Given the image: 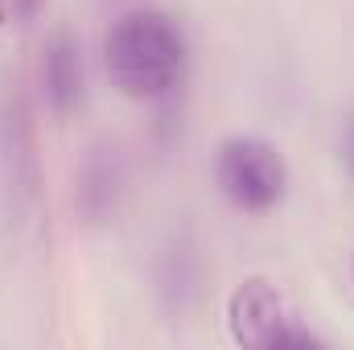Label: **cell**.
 Returning <instances> with one entry per match:
<instances>
[{"mask_svg":"<svg viewBox=\"0 0 354 350\" xmlns=\"http://www.w3.org/2000/svg\"><path fill=\"white\" fill-rule=\"evenodd\" d=\"M338 157H342V169H346V177L354 181V116L346 120V128H342V140H338Z\"/></svg>","mask_w":354,"mask_h":350,"instance_id":"5","label":"cell"},{"mask_svg":"<svg viewBox=\"0 0 354 350\" xmlns=\"http://www.w3.org/2000/svg\"><path fill=\"white\" fill-rule=\"evenodd\" d=\"M33 8H37V0H17V12H21V17H29Z\"/></svg>","mask_w":354,"mask_h":350,"instance_id":"6","label":"cell"},{"mask_svg":"<svg viewBox=\"0 0 354 350\" xmlns=\"http://www.w3.org/2000/svg\"><path fill=\"white\" fill-rule=\"evenodd\" d=\"M185 29L177 25V17L153 4L120 12L103 37V71L111 87L136 103H157L174 95L185 79Z\"/></svg>","mask_w":354,"mask_h":350,"instance_id":"1","label":"cell"},{"mask_svg":"<svg viewBox=\"0 0 354 350\" xmlns=\"http://www.w3.org/2000/svg\"><path fill=\"white\" fill-rule=\"evenodd\" d=\"M351 272H354V260H351Z\"/></svg>","mask_w":354,"mask_h":350,"instance_id":"8","label":"cell"},{"mask_svg":"<svg viewBox=\"0 0 354 350\" xmlns=\"http://www.w3.org/2000/svg\"><path fill=\"white\" fill-rule=\"evenodd\" d=\"M4 21H8V12H4V0H0V25H4Z\"/></svg>","mask_w":354,"mask_h":350,"instance_id":"7","label":"cell"},{"mask_svg":"<svg viewBox=\"0 0 354 350\" xmlns=\"http://www.w3.org/2000/svg\"><path fill=\"white\" fill-rule=\"evenodd\" d=\"M41 91L58 116L75 111V103L83 99V54L66 29H54L41 46Z\"/></svg>","mask_w":354,"mask_h":350,"instance_id":"4","label":"cell"},{"mask_svg":"<svg viewBox=\"0 0 354 350\" xmlns=\"http://www.w3.org/2000/svg\"><path fill=\"white\" fill-rule=\"evenodd\" d=\"M227 334L243 350H288V347H326L322 334L297 322L284 293L268 276H243L227 297Z\"/></svg>","mask_w":354,"mask_h":350,"instance_id":"3","label":"cell"},{"mask_svg":"<svg viewBox=\"0 0 354 350\" xmlns=\"http://www.w3.org/2000/svg\"><path fill=\"white\" fill-rule=\"evenodd\" d=\"M214 185L239 214H268L288 194V161L272 140L235 132L214 153Z\"/></svg>","mask_w":354,"mask_h":350,"instance_id":"2","label":"cell"}]
</instances>
